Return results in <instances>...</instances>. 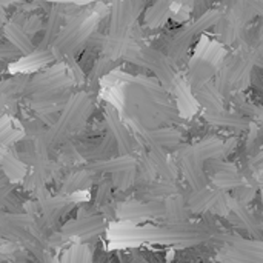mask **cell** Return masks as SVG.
Instances as JSON below:
<instances>
[{
	"instance_id": "obj_1",
	"label": "cell",
	"mask_w": 263,
	"mask_h": 263,
	"mask_svg": "<svg viewBox=\"0 0 263 263\" xmlns=\"http://www.w3.org/2000/svg\"><path fill=\"white\" fill-rule=\"evenodd\" d=\"M89 111H91V100H89L88 94L76 96L68 103H65V109H63L62 116L57 119V122L52 125V128L43 137H39V139L48 148L54 143L65 140L68 136L76 133L85 123Z\"/></svg>"
},
{
	"instance_id": "obj_2",
	"label": "cell",
	"mask_w": 263,
	"mask_h": 263,
	"mask_svg": "<svg viewBox=\"0 0 263 263\" xmlns=\"http://www.w3.org/2000/svg\"><path fill=\"white\" fill-rule=\"evenodd\" d=\"M219 17H220L219 11H210V12H206L202 18H199L193 26H190V28H186L185 31L179 32V34L171 40V43L168 45V54H170V57H171L173 60H179V59L183 55V52L188 49L191 40H193L199 32H202V31H205L206 28L216 25V22L219 20Z\"/></svg>"
},
{
	"instance_id": "obj_3",
	"label": "cell",
	"mask_w": 263,
	"mask_h": 263,
	"mask_svg": "<svg viewBox=\"0 0 263 263\" xmlns=\"http://www.w3.org/2000/svg\"><path fill=\"white\" fill-rule=\"evenodd\" d=\"M105 222L99 216H82L72 222H68L63 228L62 233L69 239V237H82V239H89L92 236H97L103 231Z\"/></svg>"
},
{
	"instance_id": "obj_4",
	"label": "cell",
	"mask_w": 263,
	"mask_h": 263,
	"mask_svg": "<svg viewBox=\"0 0 263 263\" xmlns=\"http://www.w3.org/2000/svg\"><path fill=\"white\" fill-rule=\"evenodd\" d=\"M120 216L123 219H149V217H165V205L157 200L148 202H128L122 206Z\"/></svg>"
},
{
	"instance_id": "obj_5",
	"label": "cell",
	"mask_w": 263,
	"mask_h": 263,
	"mask_svg": "<svg viewBox=\"0 0 263 263\" xmlns=\"http://www.w3.org/2000/svg\"><path fill=\"white\" fill-rule=\"evenodd\" d=\"M105 119H106V125L109 128V134L114 137V140L117 143L119 154H129V151L133 149V137L129 136L126 128L122 125L116 111L108 106Z\"/></svg>"
},
{
	"instance_id": "obj_6",
	"label": "cell",
	"mask_w": 263,
	"mask_h": 263,
	"mask_svg": "<svg viewBox=\"0 0 263 263\" xmlns=\"http://www.w3.org/2000/svg\"><path fill=\"white\" fill-rule=\"evenodd\" d=\"M3 32H5V37H6V40L15 48V49H18L20 51V54H31L34 49H35V46L32 45V42L29 40V37H28V34H26V31L22 28V26H18L17 23H6L5 25V28H3Z\"/></svg>"
},
{
	"instance_id": "obj_7",
	"label": "cell",
	"mask_w": 263,
	"mask_h": 263,
	"mask_svg": "<svg viewBox=\"0 0 263 263\" xmlns=\"http://www.w3.org/2000/svg\"><path fill=\"white\" fill-rule=\"evenodd\" d=\"M62 22H63V14H62L59 6H54L49 11V15H48V22H46V26H45L42 43L39 46L40 49H49V46H52L54 40L57 39V35H59V32L62 29Z\"/></svg>"
},
{
	"instance_id": "obj_8",
	"label": "cell",
	"mask_w": 263,
	"mask_h": 263,
	"mask_svg": "<svg viewBox=\"0 0 263 263\" xmlns=\"http://www.w3.org/2000/svg\"><path fill=\"white\" fill-rule=\"evenodd\" d=\"M165 205V217L171 223H183L188 217L185 202L180 196H168V200Z\"/></svg>"
},
{
	"instance_id": "obj_9",
	"label": "cell",
	"mask_w": 263,
	"mask_h": 263,
	"mask_svg": "<svg viewBox=\"0 0 263 263\" xmlns=\"http://www.w3.org/2000/svg\"><path fill=\"white\" fill-rule=\"evenodd\" d=\"M146 139H149L151 145L160 146V148H173L180 142V134L176 133L174 129L170 128H162V129H153L145 133Z\"/></svg>"
},
{
	"instance_id": "obj_10",
	"label": "cell",
	"mask_w": 263,
	"mask_h": 263,
	"mask_svg": "<svg viewBox=\"0 0 263 263\" xmlns=\"http://www.w3.org/2000/svg\"><path fill=\"white\" fill-rule=\"evenodd\" d=\"M208 122L217 126H225V128H236V129H243L248 126V120L242 116L237 114H225L223 111L217 112H206Z\"/></svg>"
},
{
	"instance_id": "obj_11",
	"label": "cell",
	"mask_w": 263,
	"mask_h": 263,
	"mask_svg": "<svg viewBox=\"0 0 263 263\" xmlns=\"http://www.w3.org/2000/svg\"><path fill=\"white\" fill-rule=\"evenodd\" d=\"M173 194H176V186L171 182L151 183L140 191V196L143 199H148V200H157L160 197H168Z\"/></svg>"
},
{
	"instance_id": "obj_12",
	"label": "cell",
	"mask_w": 263,
	"mask_h": 263,
	"mask_svg": "<svg viewBox=\"0 0 263 263\" xmlns=\"http://www.w3.org/2000/svg\"><path fill=\"white\" fill-rule=\"evenodd\" d=\"M171 0H157L154 3V6L149 8L148 14H146V23L149 26H157L163 22L168 9H170Z\"/></svg>"
},
{
	"instance_id": "obj_13",
	"label": "cell",
	"mask_w": 263,
	"mask_h": 263,
	"mask_svg": "<svg viewBox=\"0 0 263 263\" xmlns=\"http://www.w3.org/2000/svg\"><path fill=\"white\" fill-rule=\"evenodd\" d=\"M68 257H63V260L68 262H85V260H91L89 256V250L85 245H76L68 251Z\"/></svg>"
},
{
	"instance_id": "obj_14",
	"label": "cell",
	"mask_w": 263,
	"mask_h": 263,
	"mask_svg": "<svg viewBox=\"0 0 263 263\" xmlns=\"http://www.w3.org/2000/svg\"><path fill=\"white\" fill-rule=\"evenodd\" d=\"M20 55V51L15 49L11 43L9 45H5V43H0V62H14L15 59H18Z\"/></svg>"
},
{
	"instance_id": "obj_15",
	"label": "cell",
	"mask_w": 263,
	"mask_h": 263,
	"mask_svg": "<svg viewBox=\"0 0 263 263\" xmlns=\"http://www.w3.org/2000/svg\"><path fill=\"white\" fill-rule=\"evenodd\" d=\"M8 2H15V0H0V3H8ZM49 2H55V3H85V2H91V0H49Z\"/></svg>"
}]
</instances>
